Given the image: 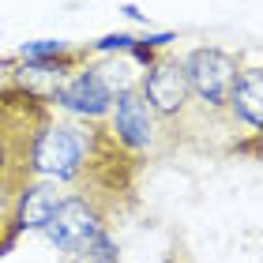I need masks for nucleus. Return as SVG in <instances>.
<instances>
[{"instance_id":"obj_1","label":"nucleus","mask_w":263,"mask_h":263,"mask_svg":"<svg viewBox=\"0 0 263 263\" xmlns=\"http://www.w3.org/2000/svg\"><path fill=\"white\" fill-rule=\"evenodd\" d=\"M102 147H105V128L45 121L38 132H34V139H30L27 173H30V181L76 184L98 165Z\"/></svg>"},{"instance_id":"obj_2","label":"nucleus","mask_w":263,"mask_h":263,"mask_svg":"<svg viewBox=\"0 0 263 263\" xmlns=\"http://www.w3.org/2000/svg\"><path fill=\"white\" fill-rule=\"evenodd\" d=\"M105 230H109V218H105L102 203L94 196H87V192H68V196L57 199L49 222L42 226V237L68 263H76L83 252H87V245Z\"/></svg>"},{"instance_id":"obj_3","label":"nucleus","mask_w":263,"mask_h":263,"mask_svg":"<svg viewBox=\"0 0 263 263\" xmlns=\"http://www.w3.org/2000/svg\"><path fill=\"white\" fill-rule=\"evenodd\" d=\"M181 68H184L192 98L207 113H222L226 94H230L237 71H241V57L222 49V45H196V49H188L181 57Z\"/></svg>"},{"instance_id":"obj_4","label":"nucleus","mask_w":263,"mask_h":263,"mask_svg":"<svg viewBox=\"0 0 263 263\" xmlns=\"http://www.w3.org/2000/svg\"><path fill=\"white\" fill-rule=\"evenodd\" d=\"M105 132H109V139L128 158H151L158 151V136H162L158 117L147 109V102L139 98L136 87L113 94L109 117H105Z\"/></svg>"},{"instance_id":"obj_5","label":"nucleus","mask_w":263,"mask_h":263,"mask_svg":"<svg viewBox=\"0 0 263 263\" xmlns=\"http://www.w3.org/2000/svg\"><path fill=\"white\" fill-rule=\"evenodd\" d=\"M136 90L158 121H181L188 113V105H192V90H188L181 57H170V53H158L154 64L139 71Z\"/></svg>"},{"instance_id":"obj_6","label":"nucleus","mask_w":263,"mask_h":263,"mask_svg":"<svg viewBox=\"0 0 263 263\" xmlns=\"http://www.w3.org/2000/svg\"><path fill=\"white\" fill-rule=\"evenodd\" d=\"M45 102L61 105L64 113L79 117V121H87V124H98V121L109 117L113 90H109V83H105L102 68L87 61L79 68H71L64 79H57V87L49 90V98H45Z\"/></svg>"},{"instance_id":"obj_7","label":"nucleus","mask_w":263,"mask_h":263,"mask_svg":"<svg viewBox=\"0 0 263 263\" xmlns=\"http://www.w3.org/2000/svg\"><path fill=\"white\" fill-rule=\"evenodd\" d=\"M57 184L49 181H27L11 199V214H8V241L15 245V237L23 233H42V226L49 222V214L57 207Z\"/></svg>"},{"instance_id":"obj_8","label":"nucleus","mask_w":263,"mask_h":263,"mask_svg":"<svg viewBox=\"0 0 263 263\" xmlns=\"http://www.w3.org/2000/svg\"><path fill=\"white\" fill-rule=\"evenodd\" d=\"M226 113H230L233 124L248 128V136H259L263 124V68L248 64L237 71L230 94H226Z\"/></svg>"},{"instance_id":"obj_9","label":"nucleus","mask_w":263,"mask_h":263,"mask_svg":"<svg viewBox=\"0 0 263 263\" xmlns=\"http://www.w3.org/2000/svg\"><path fill=\"white\" fill-rule=\"evenodd\" d=\"M132 42H136V34H128V30H121V34H105V38H98V42H90V45H87V53H90V57L128 53V49H132Z\"/></svg>"},{"instance_id":"obj_10","label":"nucleus","mask_w":263,"mask_h":263,"mask_svg":"<svg viewBox=\"0 0 263 263\" xmlns=\"http://www.w3.org/2000/svg\"><path fill=\"white\" fill-rule=\"evenodd\" d=\"M121 11H124L128 19H136V23H147V15H143V11H139L136 4H121Z\"/></svg>"}]
</instances>
